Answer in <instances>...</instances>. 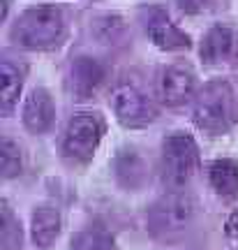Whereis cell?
Here are the masks:
<instances>
[{
    "label": "cell",
    "instance_id": "4",
    "mask_svg": "<svg viewBox=\"0 0 238 250\" xmlns=\"http://www.w3.org/2000/svg\"><path fill=\"white\" fill-rule=\"evenodd\" d=\"M197 204L187 192H167L153 204L148 213L150 232L155 236H171L192 223Z\"/></svg>",
    "mask_w": 238,
    "mask_h": 250
},
{
    "label": "cell",
    "instance_id": "10",
    "mask_svg": "<svg viewBox=\"0 0 238 250\" xmlns=\"http://www.w3.org/2000/svg\"><path fill=\"white\" fill-rule=\"evenodd\" d=\"M23 123L30 132H44L53 123V102L44 88H35L26 100L23 107Z\"/></svg>",
    "mask_w": 238,
    "mask_h": 250
},
{
    "label": "cell",
    "instance_id": "16",
    "mask_svg": "<svg viewBox=\"0 0 238 250\" xmlns=\"http://www.w3.org/2000/svg\"><path fill=\"white\" fill-rule=\"evenodd\" d=\"M0 155H2V176L5 179H14L21 174V153H19V146L12 139H2V148H0Z\"/></svg>",
    "mask_w": 238,
    "mask_h": 250
},
{
    "label": "cell",
    "instance_id": "1",
    "mask_svg": "<svg viewBox=\"0 0 238 250\" xmlns=\"http://www.w3.org/2000/svg\"><path fill=\"white\" fill-rule=\"evenodd\" d=\"M236 95L227 81H211L194 102V123L208 134L227 132L236 123Z\"/></svg>",
    "mask_w": 238,
    "mask_h": 250
},
{
    "label": "cell",
    "instance_id": "5",
    "mask_svg": "<svg viewBox=\"0 0 238 250\" xmlns=\"http://www.w3.org/2000/svg\"><path fill=\"white\" fill-rule=\"evenodd\" d=\"M104 125L97 114H77L67 125L65 132V153L74 160H90L95 148L99 146Z\"/></svg>",
    "mask_w": 238,
    "mask_h": 250
},
{
    "label": "cell",
    "instance_id": "2",
    "mask_svg": "<svg viewBox=\"0 0 238 250\" xmlns=\"http://www.w3.org/2000/svg\"><path fill=\"white\" fill-rule=\"evenodd\" d=\"M62 28H65V21H62L60 9L42 5V7L23 12L12 35L26 49H46V46L58 44V40L62 37Z\"/></svg>",
    "mask_w": 238,
    "mask_h": 250
},
{
    "label": "cell",
    "instance_id": "11",
    "mask_svg": "<svg viewBox=\"0 0 238 250\" xmlns=\"http://www.w3.org/2000/svg\"><path fill=\"white\" fill-rule=\"evenodd\" d=\"M60 234V213L53 206H40L33 213V241L40 248H49Z\"/></svg>",
    "mask_w": 238,
    "mask_h": 250
},
{
    "label": "cell",
    "instance_id": "9",
    "mask_svg": "<svg viewBox=\"0 0 238 250\" xmlns=\"http://www.w3.org/2000/svg\"><path fill=\"white\" fill-rule=\"evenodd\" d=\"M104 79V70L95 58L81 56L72 62V90L79 100L90 98Z\"/></svg>",
    "mask_w": 238,
    "mask_h": 250
},
{
    "label": "cell",
    "instance_id": "7",
    "mask_svg": "<svg viewBox=\"0 0 238 250\" xmlns=\"http://www.w3.org/2000/svg\"><path fill=\"white\" fill-rule=\"evenodd\" d=\"M194 95V74L185 67H169L159 79V98L169 107H180Z\"/></svg>",
    "mask_w": 238,
    "mask_h": 250
},
{
    "label": "cell",
    "instance_id": "8",
    "mask_svg": "<svg viewBox=\"0 0 238 250\" xmlns=\"http://www.w3.org/2000/svg\"><path fill=\"white\" fill-rule=\"evenodd\" d=\"M146 30H148L150 40L159 46V49H167V51H178V49H187L190 46V37L185 33H180L164 12L159 9H153L150 12V19L146 23Z\"/></svg>",
    "mask_w": 238,
    "mask_h": 250
},
{
    "label": "cell",
    "instance_id": "14",
    "mask_svg": "<svg viewBox=\"0 0 238 250\" xmlns=\"http://www.w3.org/2000/svg\"><path fill=\"white\" fill-rule=\"evenodd\" d=\"M0 79H2V98H0V104H2V114L7 116L9 111L14 109L19 100V93H21V74H19L17 67H12L7 61L0 62Z\"/></svg>",
    "mask_w": 238,
    "mask_h": 250
},
{
    "label": "cell",
    "instance_id": "12",
    "mask_svg": "<svg viewBox=\"0 0 238 250\" xmlns=\"http://www.w3.org/2000/svg\"><path fill=\"white\" fill-rule=\"evenodd\" d=\"M234 49V33L229 28H213L208 30V35L201 42V58L206 62H218L222 58H227Z\"/></svg>",
    "mask_w": 238,
    "mask_h": 250
},
{
    "label": "cell",
    "instance_id": "6",
    "mask_svg": "<svg viewBox=\"0 0 238 250\" xmlns=\"http://www.w3.org/2000/svg\"><path fill=\"white\" fill-rule=\"evenodd\" d=\"M111 104L118 121L127 127H141L153 121V109L134 86H118L111 93Z\"/></svg>",
    "mask_w": 238,
    "mask_h": 250
},
{
    "label": "cell",
    "instance_id": "15",
    "mask_svg": "<svg viewBox=\"0 0 238 250\" xmlns=\"http://www.w3.org/2000/svg\"><path fill=\"white\" fill-rule=\"evenodd\" d=\"M72 250H114V239L104 229H88L72 241Z\"/></svg>",
    "mask_w": 238,
    "mask_h": 250
},
{
    "label": "cell",
    "instance_id": "17",
    "mask_svg": "<svg viewBox=\"0 0 238 250\" xmlns=\"http://www.w3.org/2000/svg\"><path fill=\"white\" fill-rule=\"evenodd\" d=\"M224 232H227V239H229L231 248L238 250V211L227 218V225H224Z\"/></svg>",
    "mask_w": 238,
    "mask_h": 250
},
{
    "label": "cell",
    "instance_id": "3",
    "mask_svg": "<svg viewBox=\"0 0 238 250\" xmlns=\"http://www.w3.org/2000/svg\"><path fill=\"white\" fill-rule=\"evenodd\" d=\"M199 169V148L190 134H171L162 148V174L169 186L180 188Z\"/></svg>",
    "mask_w": 238,
    "mask_h": 250
},
{
    "label": "cell",
    "instance_id": "13",
    "mask_svg": "<svg viewBox=\"0 0 238 250\" xmlns=\"http://www.w3.org/2000/svg\"><path fill=\"white\" fill-rule=\"evenodd\" d=\"M211 183L224 197L238 192V162L236 160H218L211 165Z\"/></svg>",
    "mask_w": 238,
    "mask_h": 250
}]
</instances>
